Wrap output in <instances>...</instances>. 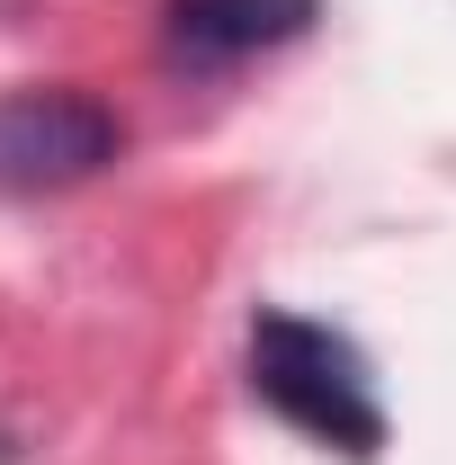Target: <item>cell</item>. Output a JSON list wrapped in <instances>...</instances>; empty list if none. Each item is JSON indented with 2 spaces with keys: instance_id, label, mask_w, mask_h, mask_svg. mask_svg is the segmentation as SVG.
<instances>
[{
  "instance_id": "obj_1",
  "label": "cell",
  "mask_w": 456,
  "mask_h": 465,
  "mask_svg": "<svg viewBox=\"0 0 456 465\" xmlns=\"http://www.w3.org/2000/svg\"><path fill=\"white\" fill-rule=\"evenodd\" d=\"M251 394L278 411L286 430H304L313 448H341L358 465L385 448V403H376V376H367L358 341L313 322V313L269 304L251 322Z\"/></svg>"
},
{
  "instance_id": "obj_2",
  "label": "cell",
  "mask_w": 456,
  "mask_h": 465,
  "mask_svg": "<svg viewBox=\"0 0 456 465\" xmlns=\"http://www.w3.org/2000/svg\"><path fill=\"white\" fill-rule=\"evenodd\" d=\"M125 153V116L90 90H0V197H55Z\"/></svg>"
},
{
  "instance_id": "obj_3",
  "label": "cell",
  "mask_w": 456,
  "mask_h": 465,
  "mask_svg": "<svg viewBox=\"0 0 456 465\" xmlns=\"http://www.w3.org/2000/svg\"><path fill=\"white\" fill-rule=\"evenodd\" d=\"M322 18V0H171L162 9V54L179 72H233L251 54H278Z\"/></svg>"
}]
</instances>
